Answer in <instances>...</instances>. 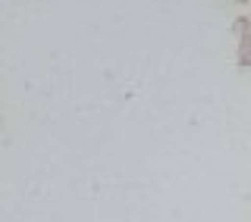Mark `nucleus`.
Wrapping results in <instances>:
<instances>
[]
</instances>
